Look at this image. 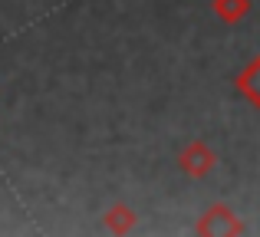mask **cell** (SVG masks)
<instances>
[{
    "mask_svg": "<svg viewBox=\"0 0 260 237\" xmlns=\"http://www.w3.org/2000/svg\"><path fill=\"white\" fill-rule=\"evenodd\" d=\"M247 227H244V221L234 214V208L231 205H224V201H217V205H211L208 211L198 218V224H194V234H201V237H211V234H228V237H241Z\"/></svg>",
    "mask_w": 260,
    "mask_h": 237,
    "instance_id": "6da1fadb",
    "label": "cell"
},
{
    "mask_svg": "<svg viewBox=\"0 0 260 237\" xmlns=\"http://www.w3.org/2000/svg\"><path fill=\"white\" fill-rule=\"evenodd\" d=\"M135 224H139V214H135V208L125 205V201L109 205L106 214H102V227H106L109 234H128V231H135Z\"/></svg>",
    "mask_w": 260,
    "mask_h": 237,
    "instance_id": "3957f363",
    "label": "cell"
},
{
    "mask_svg": "<svg viewBox=\"0 0 260 237\" xmlns=\"http://www.w3.org/2000/svg\"><path fill=\"white\" fill-rule=\"evenodd\" d=\"M250 7H254L250 0H211V13L228 26L241 23V20L250 13Z\"/></svg>",
    "mask_w": 260,
    "mask_h": 237,
    "instance_id": "5b68a950",
    "label": "cell"
},
{
    "mask_svg": "<svg viewBox=\"0 0 260 237\" xmlns=\"http://www.w3.org/2000/svg\"><path fill=\"white\" fill-rule=\"evenodd\" d=\"M234 86H237V92H241L254 109H260V56H254L241 73H237Z\"/></svg>",
    "mask_w": 260,
    "mask_h": 237,
    "instance_id": "277c9868",
    "label": "cell"
},
{
    "mask_svg": "<svg viewBox=\"0 0 260 237\" xmlns=\"http://www.w3.org/2000/svg\"><path fill=\"white\" fill-rule=\"evenodd\" d=\"M217 165V152L208 145L204 139H191L188 145L178 152V168H181L188 178H208Z\"/></svg>",
    "mask_w": 260,
    "mask_h": 237,
    "instance_id": "7a4b0ae2",
    "label": "cell"
}]
</instances>
